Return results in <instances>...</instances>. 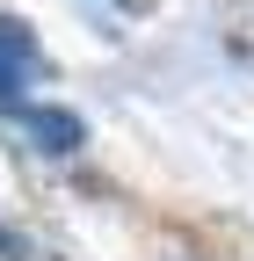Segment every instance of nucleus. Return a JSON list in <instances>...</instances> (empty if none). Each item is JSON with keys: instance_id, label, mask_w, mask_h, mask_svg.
<instances>
[{"instance_id": "2", "label": "nucleus", "mask_w": 254, "mask_h": 261, "mask_svg": "<svg viewBox=\"0 0 254 261\" xmlns=\"http://www.w3.org/2000/svg\"><path fill=\"white\" fill-rule=\"evenodd\" d=\"M15 123L22 138H37V152H80V116L73 109H37V102H15Z\"/></svg>"}, {"instance_id": "3", "label": "nucleus", "mask_w": 254, "mask_h": 261, "mask_svg": "<svg viewBox=\"0 0 254 261\" xmlns=\"http://www.w3.org/2000/svg\"><path fill=\"white\" fill-rule=\"evenodd\" d=\"M116 8H145V0H116Z\"/></svg>"}, {"instance_id": "1", "label": "nucleus", "mask_w": 254, "mask_h": 261, "mask_svg": "<svg viewBox=\"0 0 254 261\" xmlns=\"http://www.w3.org/2000/svg\"><path fill=\"white\" fill-rule=\"evenodd\" d=\"M44 73V51H37V37L15 22V15H0V102H22V87Z\"/></svg>"}]
</instances>
